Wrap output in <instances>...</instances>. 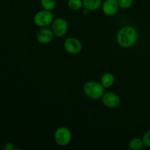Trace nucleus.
I'll return each instance as SVG.
<instances>
[{"instance_id":"nucleus-12","label":"nucleus","mask_w":150,"mask_h":150,"mask_svg":"<svg viewBox=\"0 0 150 150\" xmlns=\"http://www.w3.org/2000/svg\"><path fill=\"white\" fill-rule=\"evenodd\" d=\"M144 145V144L143 139H139V138H134V139H131L130 143H129V146L133 150L141 149L143 147Z\"/></svg>"},{"instance_id":"nucleus-3","label":"nucleus","mask_w":150,"mask_h":150,"mask_svg":"<svg viewBox=\"0 0 150 150\" xmlns=\"http://www.w3.org/2000/svg\"><path fill=\"white\" fill-rule=\"evenodd\" d=\"M54 139L56 143L59 146H67L72 140L71 131L66 127H59L54 133Z\"/></svg>"},{"instance_id":"nucleus-15","label":"nucleus","mask_w":150,"mask_h":150,"mask_svg":"<svg viewBox=\"0 0 150 150\" xmlns=\"http://www.w3.org/2000/svg\"><path fill=\"white\" fill-rule=\"evenodd\" d=\"M117 1H118L120 7L127 9L131 7V5L133 4V0H117Z\"/></svg>"},{"instance_id":"nucleus-10","label":"nucleus","mask_w":150,"mask_h":150,"mask_svg":"<svg viewBox=\"0 0 150 150\" xmlns=\"http://www.w3.org/2000/svg\"><path fill=\"white\" fill-rule=\"evenodd\" d=\"M102 0H83V7L88 11H95L102 6Z\"/></svg>"},{"instance_id":"nucleus-16","label":"nucleus","mask_w":150,"mask_h":150,"mask_svg":"<svg viewBox=\"0 0 150 150\" xmlns=\"http://www.w3.org/2000/svg\"><path fill=\"white\" fill-rule=\"evenodd\" d=\"M142 139H143L144 144L145 146L150 147V130L145 133Z\"/></svg>"},{"instance_id":"nucleus-2","label":"nucleus","mask_w":150,"mask_h":150,"mask_svg":"<svg viewBox=\"0 0 150 150\" xmlns=\"http://www.w3.org/2000/svg\"><path fill=\"white\" fill-rule=\"evenodd\" d=\"M104 91L105 88L102 83L94 81L86 82L83 86V92L85 95L92 100H98L102 98L105 93Z\"/></svg>"},{"instance_id":"nucleus-13","label":"nucleus","mask_w":150,"mask_h":150,"mask_svg":"<svg viewBox=\"0 0 150 150\" xmlns=\"http://www.w3.org/2000/svg\"><path fill=\"white\" fill-rule=\"evenodd\" d=\"M67 5L70 10L78 11L83 7V0H68Z\"/></svg>"},{"instance_id":"nucleus-1","label":"nucleus","mask_w":150,"mask_h":150,"mask_svg":"<svg viewBox=\"0 0 150 150\" xmlns=\"http://www.w3.org/2000/svg\"><path fill=\"white\" fill-rule=\"evenodd\" d=\"M138 40V33L134 27L126 26L119 30L117 35V40L122 48H130L135 45Z\"/></svg>"},{"instance_id":"nucleus-7","label":"nucleus","mask_w":150,"mask_h":150,"mask_svg":"<svg viewBox=\"0 0 150 150\" xmlns=\"http://www.w3.org/2000/svg\"><path fill=\"white\" fill-rule=\"evenodd\" d=\"M101 98L103 105L108 108H117L121 103V99L120 96L114 92H105Z\"/></svg>"},{"instance_id":"nucleus-4","label":"nucleus","mask_w":150,"mask_h":150,"mask_svg":"<svg viewBox=\"0 0 150 150\" xmlns=\"http://www.w3.org/2000/svg\"><path fill=\"white\" fill-rule=\"evenodd\" d=\"M54 21V17L51 11L42 10L38 12L34 16V22L40 27H46L51 24Z\"/></svg>"},{"instance_id":"nucleus-5","label":"nucleus","mask_w":150,"mask_h":150,"mask_svg":"<svg viewBox=\"0 0 150 150\" xmlns=\"http://www.w3.org/2000/svg\"><path fill=\"white\" fill-rule=\"evenodd\" d=\"M51 30L55 36H64L68 30V23L62 18H57L51 23Z\"/></svg>"},{"instance_id":"nucleus-6","label":"nucleus","mask_w":150,"mask_h":150,"mask_svg":"<svg viewBox=\"0 0 150 150\" xmlns=\"http://www.w3.org/2000/svg\"><path fill=\"white\" fill-rule=\"evenodd\" d=\"M64 48L68 54H78L81 51L82 44L77 38H69L64 41Z\"/></svg>"},{"instance_id":"nucleus-14","label":"nucleus","mask_w":150,"mask_h":150,"mask_svg":"<svg viewBox=\"0 0 150 150\" xmlns=\"http://www.w3.org/2000/svg\"><path fill=\"white\" fill-rule=\"evenodd\" d=\"M41 5L44 10L52 11L56 7L55 0H41Z\"/></svg>"},{"instance_id":"nucleus-11","label":"nucleus","mask_w":150,"mask_h":150,"mask_svg":"<svg viewBox=\"0 0 150 150\" xmlns=\"http://www.w3.org/2000/svg\"><path fill=\"white\" fill-rule=\"evenodd\" d=\"M115 82V77L111 73H106L103 75L101 78V83L105 89H108L114 85Z\"/></svg>"},{"instance_id":"nucleus-8","label":"nucleus","mask_w":150,"mask_h":150,"mask_svg":"<svg viewBox=\"0 0 150 150\" xmlns=\"http://www.w3.org/2000/svg\"><path fill=\"white\" fill-rule=\"evenodd\" d=\"M54 34L51 29L46 27H42L37 32L36 38L39 42L42 44H48L54 39Z\"/></svg>"},{"instance_id":"nucleus-9","label":"nucleus","mask_w":150,"mask_h":150,"mask_svg":"<svg viewBox=\"0 0 150 150\" xmlns=\"http://www.w3.org/2000/svg\"><path fill=\"white\" fill-rule=\"evenodd\" d=\"M103 12L106 16H111L115 15L119 10L118 1L117 0H105L102 4Z\"/></svg>"},{"instance_id":"nucleus-17","label":"nucleus","mask_w":150,"mask_h":150,"mask_svg":"<svg viewBox=\"0 0 150 150\" xmlns=\"http://www.w3.org/2000/svg\"><path fill=\"white\" fill-rule=\"evenodd\" d=\"M5 149L7 150H13L14 148H13V145L11 143H7L5 144Z\"/></svg>"}]
</instances>
